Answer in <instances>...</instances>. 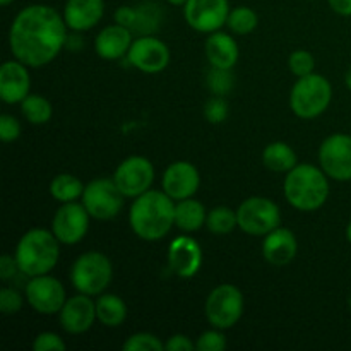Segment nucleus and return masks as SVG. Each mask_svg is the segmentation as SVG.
<instances>
[{"mask_svg": "<svg viewBox=\"0 0 351 351\" xmlns=\"http://www.w3.org/2000/svg\"><path fill=\"white\" fill-rule=\"evenodd\" d=\"M67 24L53 7L33 3L21 10L9 29V47L14 58L27 67L50 64L67 43Z\"/></svg>", "mask_w": 351, "mask_h": 351, "instance_id": "f257e3e1", "label": "nucleus"}, {"mask_svg": "<svg viewBox=\"0 0 351 351\" xmlns=\"http://www.w3.org/2000/svg\"><path fill=\"white\" fill-rule=\"evenodd\" d=\"M129 225L141 240H161L175 226V201L165 191L149 189L130 206Z\"/></svg>", "mask_w": 351, "mask_h": 351, "instance_id": "f03ea898", "label": "nucleus"}, {"mask_svg": "<svg viewBox=\"0 0 351 351\" xmlns=\"http://www.w3.org/2000/svg\"><path fill=\"white\" fill-rule=\"evenodd\" d=\"M322 168L314 165H297L285 178V197L298 211H315L329 197V180Z\"/></svg>", "mask_w": 351, "mask_h": 351, "instance_id": "7ed1b4c3", "label": "nucleus"}, {"mask_svg": "<svg viewBox=\"0 0 351 351\" xmlns=\"http://www.w3.org/2000/svg\"><path fill=\"white\" fill-rule=\"evenodd\" d=\"M60 242L53 232L43 228H33L24 233L17 242L16 256L21 273L26 276H41L50 274L57 266L60 256Z\"/></svg>", "mask_w": 351, "mask_h": 351, "instance_id": "20e7f679", "label": "nucleus"}, {"mask_svg": "<svg viewBox=\"0 0 351 351\" xmlns=\"http://www.w3.org/2000/svg\"><path fill=\"white\" fill-rule=\"evenodd\" d=\"M332 99V86L324 75L308 74L298 77L290 93V106L300 119L312 120L328 110Z\"/></svg>", "mask_w": 351, "mask_h": 351, "instance_id": "39448f33", "label": "nucleus"}, {"mask_svg": "<svg viewBox=\"0 0 351 351\" xmlns=\"http://www.w3.org/2000/svg\"><path fill=\"white\" fill-rule=\"evenodd\" d=\"M113 278L112 261L103 252H86L75 259L71 269V283L79 293L96 297L110 287Z\"/></svg>", "mask_w": 351, "mask_h": 351, "instance_id": "423d86ee", "label": "nucleus"}, {"mask_svg": "<svg viewBox=\"0 0 351 351\" xmlns=\"http://www.w3.org/2000/svg\"><path fill=\"white\" fill-rule=\"evenodd\" d=\"M245 307L243 295L235 285L223 283L206 298L204 314L209 324L218 329L233 328L240 321Z\"/></svg>", "mask_w": 351, "mask_h": 351, "instance_id": "0eeeda50", "label": "nucleus"}, {"mask_svg": "<svg viewBox=\"0 0 351 351\" xmlns=\"http://www.w3.org/2000/svg\"><path fill=\"white\" fill-rule=\"evenodd\" d=\"M239 228L252 237H266L281 223L280 208L274 201L261 195L245 199L237 209Z\"/></svg>", "mask_w": 351, "mask_h": 351, "instance_id": "6e6552de", "label": "nucleus"}, {"mask_svg": "<svg viewBox=\"0 0 351 351\" xmlns=\"http://www.w3.org/2000/svg\"><path fill=\"white\" fill-rule=\"evenodd\" d=\"M123 197L113 178H96L84 187L82 204L91 218L108 221L117 218L123 208Z\"/></svg>", "mask_w": 351, "mask_h": 351, "instance_id": "1a4fd4ad", "label": "nucleus"}, {"mask_svg": "<svg viewBox=\"0 0 351 351\" xmlns=\"http://www.w3.org/2000/svg\"><path fill=\"white\" fill-rule=\"evenodd\" d=\"M113 180L125 197L136 199L149 191L153 185L154 167L146 156L134 154L117 167Z\"/></svg>", "mask_w": 351, "mask_h": 351, "instance_id": "9d476101", "label": "nucleus"}, {"mask_svg": "<svg viewBox=\"0 0 351 351\" xmlns=\"http://www.w3.org/2000/svg\"><path fill=\"white\" fill-rule=\"evenodd\" d=\"M27 298V304L43 315L60 314L62 307L67 302L65 288L57 278L50 274H41V276L29 278L24 290Z\"/></svg>", "mask_w": 351, "mask_h": 351, "instance_id": "9b49d317", "label": "nucleus"}, {"mask_svg": "<svg viewBox=\"0 0 351 351\" xmlns=\"http://www.w3.org/2000/svg\"><path fill=\"white\" fill-rule=\"evenodd\" d=\"M91 215L82 202H64L51 219V232L64 245H75L86 237Z\"/></svg>", "mask_w": 351, "mask_h": 351, "instance_id": "f8f14e48", "label": "nucleus"}, {"mask_svg": "<svg viewBox=\"0 0 351 351\" xmlns=\"http://www.w3.org/2000/svg\"><path fill=\"white\" fill-rule=\"evenodd\" d=\"M319 163L329 178L351 180V136L332 134L319 147Z\"/></svg>", "mask_w": 351, "mask_h": 351, "instance_id": "ddd939ff", "label": "nucleus"}, {"mask_svg": "<svg viewBox=\"0 0 351 351\" xmlns=\"http://www.w3.org/2000/svg\"><path fill=\"white\" fill-rule=\"evenodd\" d=\"M115 23L129 27L137 36H153L163 23V9L154 0H144L136 5H122L115 10Z\"/></svg>", "mask_w": 351, "mask_h": 351, "instance_id": "4468645a", "label": "nucleus"}, {"mask_svg": "<svg viewBox=\"0 0 351 351\" xmlns=\"http://www.w3.org/2000/svg\"><path fill=\"white\" fill-rule=\"evenodd\" d=\"M230 10L228 0H187L184 17L192 29L211 34L225 26Z\"/></svg>", "mask_w": 351, "mask_h": 351, "instance_id": "2eb2a0df", "label": "nucleus"}, {"mask_svg": "<svg viewBox=\"0 0 351 351\" xmlns=\"http://www.w3.org/2000/svg\"><path fill=\"white\" fill-rule=\"evenodd\" d=\"M127 62L132 67L139 69L146 74H158L165 71L170 64V50L167 43L153 36H139L132 41L129 53H127Z\"/></svg>", "mask_w": 351, "mask_h": 351, "instance_id": "dca6fc26", "label": "nucleus"}, {"mask_svg": "<svg viewBox=\"0 0 351 351\" xmlns=\"http://www.w3.org/2000/svg\"><path fill=\"white\" fill-rule=\"evenodd\" d=\"M202 266V249L197 240L180 235L168 245V267L178 278H192Z\"/></svg>", "mask_w": 351, "mask_h": 351, "instance_id": "f3484780", "label": "nucleus"}, {"mask_svg": "<svg viewBox=\"0 0 351 351\" xmlns=\"http://www.w3.org/2000/svg\"><path fill=\"white\" fill-rule=\"evenodd\" d=\"M161 185L163 191L177 202L182 199L194 197L201 185V175L197 168L189 161H175L165 170Z\"/></svg>", "mask_w": 351, "mask_h": 351, "instance_id": "a211bd4d", "label": "nucleus"}, {"mask_svg": "<svg viewBox=\"0 0 351 351\" xmlns=\"http://www.w3.org/2000/svg\"><path fill=\"white\" fill-rule=\"evenodd\" d=\"M96 319V302L84 293L67 298L60 311V324L69 335H82L89 331Z\"/></svg>", "mask_w": 351, "mask_h": 351, "instance_id": "6ab92c4d", "label": "nucleus"}, {"mask_svg": "<svg viewBox=\"0 0 351 351\" xmlns=\"http://www.w3.org/2000/svg\"><path fill=\"white\" fill-rule=\"evenodd\" d=\"M27 65L19 60H9L0 67V98L2 101L14 105L21 103L31 88V77Z\"/></svg>", "mask_w": 351, "mask_h": 351, "instance_id": "aec40b11", "label": "nucleus"}, {"mask_svg": "<svg viewBox=\"0 0 351 351\" xmlns=\"http://www.w3.org/2000/svg\"><path fill=\"white\" fill-rule=\"evenodd\" d=\"M105 14V0H67L64 7V19L69 29L89 31L101 21Z\"/></svg>", "mask_w": 351, "mask_h": 351, "instance_id": "412c9836", "label": "nucleus"}, {"mask_svg": "<svg viewBox=\"0 0 351 351\" xmlns=\"http://www.w3.org/2000/svg\"><path fill=\"white\" fill-rule=\"evenodd\" d=\"M134 34L122 24H112L98 33L95 40V50L105 60H120L127 57L132 47Z\"/></svg>", "mask_w": 351, "mask_h": 351, "instance_id": "4be33fe9", "label": "nucleus"}, {"mask_svg": "<svg viewBox=\"0 0 351 351\" xmlns=\"http://www.w3.org/2000/svg\"><path fill=\"white\" fill-rule=\"evenodd\" d=\"M298 252L297 237L291 230L278 226L271 233L264 237L263 256L273 266H287L295 259Z\"/></svg>", "mask_w": 351, "mask_h": 351, "instance_id": "5701e85b", "label": "nucleus"}, {"mask_svg": "<svg viewBox=\"0 0 351 351\" xmlns=\"http://www.w3.org/2000/svg\"><path fill=\"white\" fill-rule=\"evenodd\" d=\"M206 58H208L211 67L221 69H233L237 60H239V45L230 36L228 33L223 31H215L208 36L204 45Z\"/></svg>", "mask_w": 351, "mask_h": 351, "instance_id": "b1692460", "label": "nucleus"}, {"mask_svg": "<svg viewBox=\"0 0 351 351\" xmlns=\"http://www.w3.org/2000/svg\"><path fill=\"white\" fill-rule=\"evenodd\" d=\"M206 219L208 211L201 201L189 197L175 202V226L184 233L199 232L206 225Z\"/></svg>", "mask_w": 351, "mask_h": 351, "instance_id": "393cba45", "label": "nucleus"}, {"mask_svg": "<svg viewBox=\"0 0 351 351\" xmlns=\"http://www.w3.org/2000/svg\"><path fill=\"white\" fill-rule=\"evenodd\" d=\"M263 163L267 170L274 173H288L297 167V153L290 144L283 141H274L264 147Z\"/></svg>", "mask_w": 351, "mask_h": 351, "instance_id": "a878e982", "label": "nucleus"}, {"mask_svg": "<svg viewBox=\"0 0 351 351\" xmlns=\"http://www.w3.org/2000/svg\"><path fill=\"white\" fill-rule=\"evenodd\" d=\"M96 315L106 328H119L127 319V305L119 295L101 293L96 300Z\"/></svg>", "mask_w": 351, "mask_h": 351, "instance_id": "bb28decb", "label": "nucleus"}, {"mask_svg": "<svg viewBox=\"0 0 351 351\" xmlns=\"http://www.w3.org/2000/svg\"><path fill=\"white\" fill-rule=\"evenodd\" d=\"M86 185L79 180L77 177L71 173H60L50 182V195L58 201L60 204L64 202H74L82 197Z\"/></svg>", "mask_w": 351, "mask_h": 351, "instance_id": "cd10ccee", "label": "nucleus"}, {"mask_svg": "<svg viewBox=\"0 0 351 351\" xmlns=\"http://www.w3.org/2000/svg\"><path fill=\"white\" fill-rule=\"evenodd\" d=\"M21 112H23L24 119L34 125H43V123L50 122L51 115H53L51 103L40 95H27L21 101Z\"/></svg>", "mask_w": 351, "mask_h": 351, "instance_id": "c85d7f7f", "label": "nucleus"}, {"mask_svg": "<svg viewBox=\"0 0 351 351\" xmlns=\"http://www.w3.org/2000/svg\"><path fill=\"white\" fill-rule=\"evenodd\" d=\"M206 226L215 235H228L233 230L239 226V218H237V211H233L228 206H218L213 208L208 213V219H206Z\"/></svg>", "mask_w": 351, "mask_h": 351, "instance_id": "c756f323", "label": "nucleus"}, {"mask_svg": "<svg viewBox=\"0 0 351 351\" xmlns=\"http://www.w3.org/2000/svg\"><path fill=\"white\" fill-rule=\"evenodd\" d=\"M257 24H259L257 12L245 5H239L230 10L228 19H226V26L230 27V31H233L235 34H240V36L252 33L257 27Z\"/></svg>", "mask_w": 351, "mask_h": 351, "instance_id": "7c9ffc66", "label": "nucleus"}, {"mask_svg": "<svg viewBox=\"0 0 351 351\" xmlns=\"http://www.w3.org/2000/svg\"><path fill=\"white\" fill-rule=\"evenodd\" d=\"M206 86L216 96H228L235 86V75L232 69L211 67L206 74Z\"/></svg>", "mask_w": 351, "mask_h": 351, "instance_id": "2f4dec72", "label": "nucleus"}, {"mask_svg": "<svg viewBox=\"0 0 351 351\" xmlns=\"http://www.w3.org/2000/svg\"><path fill=\"white\" fill-rule=\"evenodd\" d=\"M122 348L125 351H161L165 350V343L151 332H136L127 338Z\"/></svg>", "mask_w": 351, "mask_h": 351, "instance_id": "473e14b6", "label": "nucleus"}, {"mask_svg": "<svg viewBox=\"0 0 351 351\" xmlns=\"http://www.w3.org/2000/svg\"><path fill=\"white\" fill-rule=\"evenodd\" d=\"M288 67L291 74L297 77H305L308 74H314L315 71V58L308 50H295L288 58Z\"/></svg>", "mask_w": 351, "mask_h": 351, "instance_id": "72a5a7b5", "label": "nucleus"}, {"mask_svg": "<svg viewBox=\"0 0 351 351\" xmlns=\"http://www.w3.org/2000/svg\"><path fill=\"white\" fill-rule=\"evenodd\" d=\"M230 115V106L226 101V96H216L213 95L211 98L206 101L204 105V119L209 123H223Z\"/></svg>", "mask_w": 351, "mask_h": 351, "instance_id": "f704fd0d", "label": "nucleus"}, {"mask_svg": "<svg viewBox=\"0 0 351 351\" xmlns=\"http://www.w3.org/2000/svg\"><path fill=\"white\" fill-rule=\"evenodd\" d=\"M223 329H209L202 332L195 341V350L199 351H223L226 348V336L223 335Z\"/></svg>", "mask_w": 351, "mask_h": 351, "instance_id": "c9c22d12", "label": "nucleus"}, {"mask_svg": "<svg viewBox=\"0 0 351 351\" xmlns=\"http://www.w3.org/2000/svg\"><path fill=\"white\" fill-rule=\"evenodd\" d=\"M24 298L14 288H2L0 290V312L3 315H14L23 308Z\"/></svg>", "mask_w": 351, "mask_h": 351, "instance_id": "e433bc0d", "label": "nucleus"}, {"mask_svg": "<svg viewBox=\"0 0 351 351\" xmlns=\"http://www.w3.org/2000/svg\"><path fill=\"white\" fill-rule=\"evenodd\" d=\"M65 348H67V346H65L64 339L50 331L40 332L33 341L34 351H64Z\"/></svg>", "mask_w": 351, "mask_h": 351, "instance_id": "4c0bfd02", "label": "nucleus"}, {"mask_svg": "<svg viewBox=\"0 0 351 351\" xmlns=\"http://www.w3.org/2000/svg\"><path fill=\"white\" fill-rule=\"evenodd\" d=\"M21 136V123L16 117L2 115L0 117V139L3 143H12Z\"/></svg>", "mask_w": 351, "mask_h": 351, "instance_id": "58836bf2", "label": "nucleus"}, {"mask_svg": "<svg viewBox=\"0 0 351 351\" xmlns=\"http://www.w3.org/2000/svg\"><path fill=\"white\" fill-rule=\"evenodd\" d=\"M17 273H21L19 264H17L16 256H10V254H3L0 257V278L2 280H10V278L16 276Z\"/></svg>", "mask_w": 351, "mask_h": 351, "instance_id": "ea45409f", "label": "nucleus"}, {"mask_svg": "<svg viewBox=\"0 0 351 351\" xmlns=\"http://www.w3.org/2000/svg\"><path fill=\"white\" fill-rule=\"evenodd\" d=\"M165 350L168 351H192L195 350V343L185 335H173L167 343H165Z\"/></svg>", "mask_w": 351, "mask_h": 351, "instance_id": "a19ab883", "label": "nucleus"}, {"mask_svg": "<svg viewBox=\"0 0 351 351\" xmlns=\"http://www.w3.org/2000/svg\"><path fill=\"white\" fill-rule=\"evenodd\" d=\"M328 3L339 16H351V0H328Z\"/></svg>", "mask_w": 351, "mask_h": 351, "instance_id": "79ce46f5", "label": "nucleus"}, {"mask_svg": "<svg viewBox=\"0 0 351 351\" xmlns=\"http://www.w3.org/2000/svg\"><path fill=\"white\" fill-rule=\"evenodd\" d=\"M69 47V50H74L77 51L79 48L82 47V41H81V36L77 34V31H74V34H69L67 36V43H65Z\"/></svg>", "mask_w": 351, "mask_h": 351, "instance_id": "37998d69", "label": "nucleus"}, {"mask_svg": "<svg viewBox=\"0 0 351 351\" xmlns=\"http://www.w3.org/2000/svg\"><path fill=\"white\" fill-rule=\"evenodd\" d=\"M345 82H346V88L351 91V67L346 71V75H345Z\"/></svg>", "mask_w": 351, "mask_h": 351, "instance_id": "c03bdc74", "label": "nucleus"}, {"mask_svg": "<svg viewBox=\"0 0 351 351\" xmlns=\"http://www.w3.org/2000/svg\"><path fill=\"white\" fill-rule=\"evenodd\" d=\"M168 3H171V5H177V7H184L185 3H187V0H167Z\"/></svg>", "mask_w": 351, "mask_h": 351, "instance_id": "a18cd8bd", "label": "nucleus"}, {"mask_svg": "<svg viewBox=\"0 0 351 351\" xmlns=\"http://www.w3.org/2000/svg\"><path fill=\"white\" fill-rule=\"evenodd\" d=\"M346 239H348V242L351 243V221H350L348 228H346Z\"/></svg>", "mask_w": 351, "mask_h": 351, "instance_id": "49530a36", "label": "nucleus"}, {"mask_svg": "<svg viewBox=\"0 0 351 351\" xmlns=\"http://www.w3.org/2000/svg\"><path fill=\"white\" fill-rule=\"evenodd\" d=\"M14 0H0V3H2L3 7H7V5H10V3H12Z\"/></svg>", "mask_w": 351, "mask_h": 351, "instance_id": "de8ad7c7", "label": "nucleus"}]
</instances>
